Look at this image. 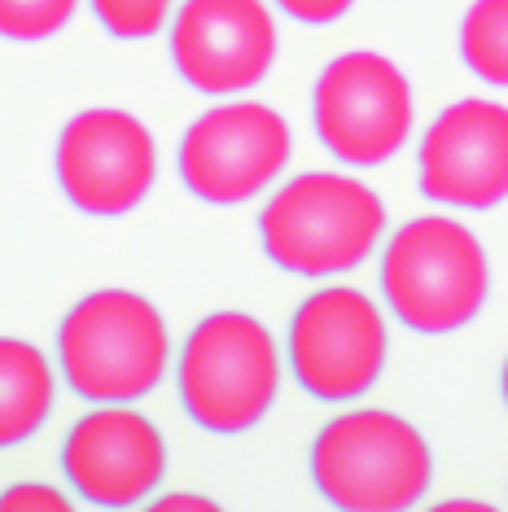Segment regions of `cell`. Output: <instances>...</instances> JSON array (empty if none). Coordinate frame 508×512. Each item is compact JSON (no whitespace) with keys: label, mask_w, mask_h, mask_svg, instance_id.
Instances as JSON below:
<instances>
[{"label":"cell","mask_w":508,"mask_h":512,"mask_svg":"<svg viewBox=\"0 0 508 512\" xmlns=\"http://www.w3.org/2000/svg\"><path fill=\"white\" fill-rule=\"evenodd\" d=\"M71 495H62L49 482H18L0 491V512H66Z\"/></svg>","instance_id":"cell-17"},{"label":"cell","mask_w":508,"mask_h":512,"mask_svg":"<svg viewBox=\"0 0 508 512\" xmlns=\"http://www.w3.org/2000/svg\"><path fill=\"white\" fill-rule=\"evenodd\" d=\"M53 171L75 211L97 219L132 215L158 180L154 132L132 110H79L57 136Z\"/></svg>","instance_id":"cell-9"},{"label":"cell","mask_w":508,"mask_h":512,"mask_svg":"<svg viewBox=\"0 0 508 512\" xmlns=\"http://www.w3.org/2000/svg\"><path fill=\"white\" fill-rule=\"evenodd\" d=\"M412 88L408 75L386 53L355 49L320 71L311 88V123L320 145L342 167H381L412 136Z\"/></svg>","instance_id":"cell-7"},{"label":"cell","mask_w":508,"mask_h":512,"mask_svg":"<svg viewBox=\"0 0 508 512\" xmlns=\"http://www.w3.org/2000/svg\"><path fill=\"white\" fill-rule=\"evenodd\" d=\"M88 5L114 40H149L171 27L180 0H88Z\"/></svg>","instance_id":"cell-16"},{"label":"cell","mask_w":508,"mask_h":512,"mask_svg":"<svg viewBox=\"0 0 508 512\" xmlns=\"http://www.w3.org/2000/svg\"><path fill=\"white\" fill-rule=\"evenodd\" d=\"M290 372L311 399L355 403L381 381L390 359L386 316L364 289L325 285L298 302L285 333Z\"/></svg>","instance_id":"cell-6"},{"label":"cell","mask_w":508,"mask_h":512,"mask_svg":"<svg viewBox=\"0 0 508 512\" xmlns=\"http://www.w3.org/2000/svg\"><path fill=\"white\" fill-rule=\"evenodd\" d=\"M421 193L452 211H495L508 197V110L487 97L452 101L417 149Z\"/></svg>","instance_id":"cell-12"},{"label":"cell","mask_w":508,"mask_h":512,"mask_svg":"<svg viewBox=\"0 0 508 512\" xmlns=\"http://www.w3.org/2000/svg\"><path fill=\"white\" fill-rule=\"evenodd\" d=\"M500 394H504V407H508V359H504V368H500Z\"/></svg>","instance_id":"cell-21"},{"label":"cell","mask_w":508,"mask_h":512,"mask_svg":"<svg viewBox=\"0 0 508 512\" xmlns=\"http://www.w3.org/2000/svg\"><path fill=\"white\" fill-rule=\"evenodd\" d=\"M57 368L84 403H136L171 368L163 311L136 289H92L57 324Z\"/></svg>","instance_id":"cell-1"},{"label":"cell","mask_w":508,"mask_h":512,"mask_svg":"<svg viewBox=\"0 0 508 512\" xmlns=\"http://www.w3.org/2000/svg\"><path fill=\"white\" fill-rule=\"evenodd\" d=\"M311 482L342 512H403L430 491L434 451L412 421L386 407H355L311 442Z\"/></svg>","instance_id":"cell-4"},{"label":"cell","mask_w":508,"mask_h":512,"mask_svg":"<svg viewBox=\"0 0 508 512\" xmlns=\"http://www.w3.org/2000/svg\"><path fill=\"white\" fill-rule=\"evenodd\" d=\"M276 18L263 0H180L167 27L176 75L202 97H241L276 62Z\"/></svg>","instance_id":"cell-10"},{"label":"cell","mask_w":508,"mask_h":512,"mask_svg":"<svg viewBox=\"0 0 508 512\" xmlns=\"http://www.w3.org/2000/svg\"><path fill=\"white\" fill-rule=\"evenodd\" d=\"M79 0H0V40L40 44L71 27Z\"/></svg>","instance_id":"cell-15"},{"label":"cell","mask_w":508,"mask_h":512,"mask_svg":"<svg viewBox=\"0 0 508 512\" xmlns=\"http://www.w3.org/2000/svg\"><path fill=\"white\" fill-rule=\"evenodd\" d=\"M294 132L263 101H219L180 136L176 171L198 202L241 206L268 193L290 167Z\"/></svg>","instance_id":"cell-8"},{"label":"cell","mask_w":508,"mask_h":512,"mask_svg":"<svg viewBox=\"0 0 508 512\" xmlns=\"http://www.w3.org/2000/svg\"><path fill=\"white\" fill-rule=\"evenodd\" d=\"M386 237V206L364 180L303 171L259 211V246L281 272L325 281L360 267Z\"/></svg>","instance_id":"cell-2"},{"label":"cell","mask_w":508,"mask_h":512,"mask_svg":"<svg viewBox=\"0 0 508 512\" xmlns=\"http://www.w3.org/2000/svg\"><path fill=\"white\" fill-rule=\"evenodd\" d=\"M176 390L189 421L206 434H246L281 394V346L246 311H215L180 346Z\"/></svg>","instance_id":"cell-5"},{"label":"cell","mask_w":508,"mask_h":512,"mask_svg":"<svg viewBox=\"0 0 508 512\" xmlns=\"http://www.w3.org/2000/svg\"><path fill=\"white\" fill-rule=\"evenodd\" d=\"M438 512H491V504H482V499H447V504H438Z\"/></svg>","instance_id":"cell-20"},{"label":"cell","mask_w":508,"mask_h":512,"mask_svg":"<svg viewBox=\"0 0 508 512\" xmlns=\"http://www.w3.org/2000/svg\"><path fill=\"white\" fill-rule=\"evenodd\" d=\"M381 294L403 329L443 337L482 311L491 263L473 232L452 215H417L381 250Z\"/></svg>","instance_id":"cell-3"},{"label":"cell","mask_w":508,"mask_h":512,"mask_svg":"<svg viewBox=\"0 0 508 512\" xmlns=\"http://www.w3.org/2000/svg\"><path fill=\"white\" fill-rule=\"evenodd\" d=\"M57 403L49 355L27 337H0V451L36 438Z\"/></svg>","instance_id":"cell-13"},{"label":"cell","mask_w":508,"mask_h":512,"mask_svg":"<svg viewBox=\"0 0 508 512\" xmlns=\"http://www.w3.org/2000/svg\"><path fill=\"white\" fill-rule=\"evenodd\" d=\"M460 62L491 88H508V0H473L460 18Z\"/></svg>","instance_id":"cell-14"},{"label":"cell","mask_w":508,"mask_h":512,"mask_svg":"<svg viewBox=\"0 0 508 512\" xmlns=\"http://www.w3.org/2000/svg\"><path fill=\"white\" fill-rule=\"evenodd\" d=\"M211 508H219L215 499H206V495H189V491L158 495L154 504H149V512H211Z\"/></svg>","instance_id":"cell-19"},{"label":"cell","mask_w":508,"mask_h":512,"mask_svg":"<svg viewBox=\"0 0 508 512\" xmlns=\"http://www.w3.org/2000/svg\"><path fill=\"white\" fill-rule=\"evenodd\" d=\"M62 473L92 508H136L167 477V442L145 412L97 403L66 434Z\"/></svg>","instance_id":"cell-11"},{"label":"cell","mask_w":508,"mask_h":512,"mask_svg":"<svg viewBox=\"0 0 508 512\" xmlns=\"http://www.w3.org/2000/svg\"><path fill=\"white\" fill-rule=\"evenodd\" d=\"M355 0H276V9H285V18L303 22V27H329L351 14Z\"/></svg>","instance_id":"cell-18"}]
</instances>
